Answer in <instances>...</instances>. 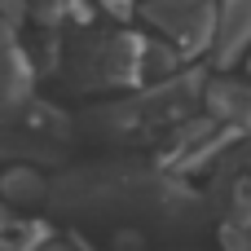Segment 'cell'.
I'll return each instance as SVG.
<instances>
[{
  "label": "cell",
  "instance_id": "8992f818",
  "mask_svg": "<svg viewBox=\"0 0 251 251\" xmlns=\"http://www.w3.org/2000/svg\"><path fill=\"white\" fill-rule=\"evenodd\" d=\"M53 251H62V247H53Z\"/></svg>",
  "mask_w": 251,
  "mask_h": 251
},
{
  "label": "cell",
  "instance_id": "3957f363",
  "mask_svg": "<svg viewBox=\"0 0 251 251\" xmlns=\"http://www.w3.org/2000/svg\"><path fill=\"white\" fill-rule=\"evenodd\" d=\"M203 101H207V115L216 124H229V128H251V84L247 79H207L203 84Z\"/></svg>",
  "mask_w": 251,
  "mask_h": 251
},
{
  "label": "cell",
  "instance_id": "6da1fadb",
  "mask_svg": "<svg viewBox=\"0 0 251 251\" xmlns=\"http://www.w3.org/2000/svg\"><path fill=\"white\" fill-rule=\"evenodd\" d=\"M141 18L181 53H203L216 40V4L212 0H146Z\"/></svg>",
  "mask_w": 251,
  "mask_h": 251
},
{
  "label": "cell",
  "instance_id": "277c9868",
  "mask_svg": "<svg viewBox=\"0 0 251 251\" xmlns=\"http://www.w3.org/2000/svg\"><path fill=\"white\" fill-rule=\"evenodd\" d=\"M26 88H31L26 62L13 53H0V115H13L26 101Z\"/></svg>",
  "mask_w": 251,
  "mask_h": 251
},
{
  "label": "cell",
  "instance_id": "7a4b0ae2",
  "mask_svg": "<svg viewBox=\"0 0 251 251\" xmlns=\"http://www.w3.org/2000/svg\"><path fill=\"white\" fill-rule=\"evenodd\" d=\"M251 49V0H221L216 4V40L212 53L221 66L243 62V53Z\"/></svg>",
  "mask_w": 251,
  "mask_h": 251
},
{
  "label": "cell",
  "instance_id": "5b68a950",
  "mask_svg": "<svg viewBox=\"0 0 251 251\" xmlns=\"http://www.w3.org/2000/svg\"><path fill=\"white\" fill-rule=\"evenodd\" d=\"M243 62H247V75H251V49H247V53H243Z\"/></svg>",
  "mask_w": 251,
  "mask_h": 251
}]
</instances>
